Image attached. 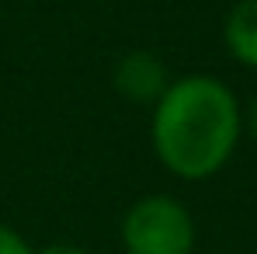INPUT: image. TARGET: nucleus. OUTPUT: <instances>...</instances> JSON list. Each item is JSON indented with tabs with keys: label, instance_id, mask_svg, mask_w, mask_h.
Returning a JSON list of instances; mask_svg holds the SVG:
<instances>
[{
	"label": "nucleus",
	"instance_id": "nucleus-1",
	"mask_svg": "<svg viewBox=\"0 0 257 254\" xmlns=\"http://www.w3.org/2000/svg\"><path fill=\"white\" fill-rule=\"evenodd\" d=\"M153 150L157 160L181 181H205L233 157L243 112L219 77L188 73L167 84L153 105Z\"/></svg>",
	"mask_w": 257,
	"mask_h": 254
},
{
	"label": "nucleus",
	"instance_id": "nucleus-2",
	"mask_svg": "<svg viewBox=\"0 0 257 254\" xmlns=\"http://www.w3.org/2000/svg\"><path fill=\"white\" fill-rule=\"evenodd\" d=\"M195 240L198 230L191 212L171 195H143L122 219L125 254H191Z\"/></svg>",
	"mask_w": 257,
	"mask_h": 254
},
{
	"label": "nucleus",
	"instance_id": "nucleus-3",
	"mask_svg": "<svg viewBox=\"0 0 257 254\" xmlns=\"http://www.w3.org/2000/svg\"><path fill=\"white\" fill-rule=\"evenodd\" d=\"M115 91L136 101V105H157L160 94L167 91L171 77H167V66L157 52H146V49H132L125 52L118 63H115Z\"/></svg>",
	"mask_w": 257,
	"mask_h": 254
},
{
	"label": "nucleus",
	"instance_id": "nucleus-4",
	"mask_svg": "<svg viewBox=\"0 0 257 254\" xmlns=\"http://www.w3.org/2000/svg\"><path fill=\"white\" fill-rule=\"evenodd\" d=\"M222 42L243 66L257 70V0H236L222 25Z\"/></svg>",
	"mask_w": 257,
	"mask_h": 254
},
{
	"label": "nucleus",
	"instance_id": "nucleus-5",
	"mask_svg": "<svg viewBox=\"0 0 257 254\" xmlns=\"http://www.w3.org/2000/svg\"><path fill=\"white\" fill-rule=\"evenodd\" d=\"M0 254H35V251H32V244L18 230H11V226L0 223Z\"/></svg>",
	"mask_w": 257,
	"mask_h": 254
},
{
	"label": "nucleus",
	"instance_id": "nucleus-6",
	"mask_svg": "<svg viewBox=\"0 0 257 254\" xmlns=\"http://www.w3.org/2000/svg\"><path fill=\"white\" fill-rule=\"evenodd\" d=\"M35 254H90V251L80 247V244H49V247H42Z\"/></svg>",
	"mask_w": 257,
	"mask_h": 254
},
{
	"label": "nucleus",
	"instance_id": "nucleus-7",
	"mask_svg": "<svg viewBox=\"0 0 257 254\" xmlns=\"http://www.w3.org/2000/svg\"><path fill=\"white\" fill-rule=\"evenodd\" d=\"M243 126H247V132L254 136V143H257V98H254V105H250V112L243 115Z\"/></svg>",
	"mask_w": 257,
	"mask_h": 254
}]
</instances>
